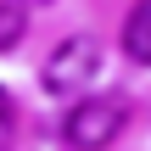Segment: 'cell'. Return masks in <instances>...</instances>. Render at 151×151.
Returning <instances> with one entry per match:
<instances>
[{"instance_id": "obj_1", "label": "cell", "mask_w": 151, "mask_h": 151, "mask_svg": "<svg viewBox=\"0 0 151 151\" xmlns=\"http://www.w3.org/2000/svg\"><path fill=\"white\" fill-rule=\"evenodd\" d=\"M123 123H129V106H123L118 95H84V101H73V112L62 118V140L73 151H106L123 134Z\"/></svg>"}, {"instance_id": "obj_2", "label": "cell", "mask_w": 151, "mask_h": 151, "mask_svg": "<svg viewBox=\"0 0 151 151\" xmlns=\"http://www.w3.org/2000/svg\"><path fill=\"white\" fill-rule=\"evenodd\" d=\"M95 73H101V50H95V39H84V34L62 39V45L45 56V90L62 95V101H78V90H90Z\"/></svg>"}, {"instance_id": "obj_3", "label": "cell", "mask_w": 151, "mask_h": 151, "mask_svg": "<svg viewBox=\"0 0 151 151\" xmlns=\"http://www.w3.org/2000/svg\"><path fill=\"white\" fill-rule=\"evenodd\" d=\"M123 56L151 67V0H134V11L123 17Z\"/></svg>"}, {"instance_id": "obj_4", "label": "cell", "mask_w": 151, "mask_h": 151, "mask_svg": "<svg viewBox=\"0 0 151 151\" xmlns=\"http://www.w3.org/2000/svg\"><path fill=\"white\" fill-rule=\"evenodd\" d=\"M28 34V0H0V50H17Z\"/></svg>"}, {"instance_id": "obj_5", "label": "cell", "mask_w": 151, "mask_h": 151, "mask_svg": "<svg viewBox=\"0 0 151 151\" xmlns=\"http://www.w3.org/2000/svg\"><path fill=\"white\" fill-rule=\"evenodd\" d=\"M11 140H17V101L0 90V151H11Z\"/></svg>"}]
</instances>
